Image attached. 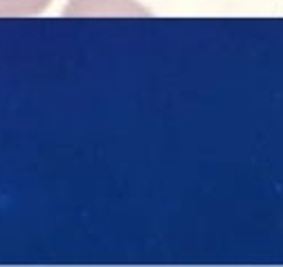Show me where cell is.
<instances>
[{"label": "cell", "instance_id": "obj_1", "mask_svg": "<svg viewBox=\"0 0 283 267\" xmlns=\"http://www.w3.org/2000/svg\"><path fill=\"white\" fill-rule=\"evenodd\" d=\"M51 4V0H0V18L38 16Z\"/></svg>", "mask_w": 283, "mask_h": 267}]
</instances>
